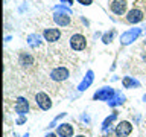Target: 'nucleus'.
<instances>
[{"label": "nucleus", "mask_w": 146, "mask_h": 137, "mask_svg": "<svg viewBox=\"0 0 146 137\" xmlns=\"http://www.w3.org/2000/svg\"><path fill=\"white\" fill-rule=\"evenodd\" d=\"M116 91L117 90H114L111 88V87H102V88H99L96 93L93 94V99L94 100H111L114 96H116Z\"/></svg>", "instance_id": "nucleus-1"}, {"label": "nucleus", "mask_w": 146, "mask_h": 137, "mask_svg": "<svg viewBox=\"0 0 146 137\" xmlns=\"http://www.w3.org/2000/svg\"><path fill=\"white\" fill-rule=\"evenodd\" d=\"M140 34H141V29H140V27H132V29H129V31H126V32H123V34H122L120 43H122L123 46L131 44L132 41H135L137 38H139Z\"/></svg>", "instance_id": "nucleus-2"}, {"label": "nucleus", "mask_w": 146, "mask_h": 137, "mask_svg": "<svg viewBox=\"0 0 146 137\" xmlns=\"http://www.w3.org/2000/svg\"><path fill=\"white\" fill-rule=\"evenodd\" d=\"M68 76H70V72H68L67 67H55L52 72H50V79L55 82H62L67 81Z\"/></svg>", "instance_id": "nucleus-3"}, {"label": "nucleus", "mask_w": 146, "mask_h": 137, "mask_svg": "<svg viewBox=\"0 0 146 137\" xmlns=\"http://www.w3.org/2000/svg\"><path fill=\"white\" fill-rule=\"evenodd\" d=\"M35 102L43 111H47V110L52 108V99H50L49 94H46L44 91H38V93L35 94Z\"/></svg>", "instance_id": "nucleus-4"}, {"label": "nucleus", "mask_w": 146, "mask_h": 137, "mask_svg": "<svg viewBox=\"0 0 146 137\" xmlns=\"http://www.w3.org/2000/svg\"><path fill=\"white\" fill-rule=\"evenodd\" d=\"M70 46L73 50H76V52H79V50H84L87 47V40L84 35L81 34H75L70 37Z\"/></svg>", "instance_id": "nucleus-5"}, {"label": "nucleus", "mask_w": 146, "mask_h": 137, "mask_svg": "<svg viewBox=\"0 0 146 137\" xmlns=\"http://www.w3.org/2000/svg\"><path fill=\"white\" fill-rule=\"evenodd\" d=\"M114 132H116V137H128L132 132L131 122H128V120L119 122L117 126H116V130H114Z\"/></svg>", "instance_id": "nucleus-6"}, {"label": "nucleus", "mask_w": 146, "mask_h": 137, "mask_svg": "<svg viewBox=\"0 0 146 137\" xmlns=\"http://www.w3.org/2000/svg\"><path fill=\"white\" fill-rule=\"evenodd\" d=\"M14 111H15L18 116H26V113H29V102H27L26 98H17V102L14 105Z\"/></svg>", "instance_id": "nucleus-7"}, {"label": "nucleus", "mask_w": 146, "mask_h": 137, "mask_svg": "<svg viewBox=\"0 0 146 137\" xmlns=\"http://www.w3.org/2000/svg\"><path fill=\"white\" fill-rule=\"evenodd\" d=\"M53 20L58 26L61 27H66L72 23V18H70V14L66 12V11H61V12H55L53 14Z\"/></svg>", "instance_id": "nucleus-8"}, {"label": "nucleus", "mask_w": 146, "mask_h": 137, "mask_svg": "<svg viewBox=\"0 0 146 137\" xmlns=\"http://www.w3.org/2000/svg\"><path fill=\"white\" fill-rule=\"evenodd\" d=\"M43 37L47 43H55L61 38V31L58 27H49V29H44L43 31Z\"/></svg>", "instance_id": "nucleus-9"}, {"label": "nucleus", "mask_w": 146, "mask_h": 137, "mask_svg": "<svg viewBox=\"0 0 146 137\" xmlns=\"http://www.w3.org/2000/svg\"><path fill=\"white\" fill-rule=\"evenodd\" d=\"M126 0H113L111 3V11L116 14V15H123L126 11Z\"/></svg>", "instance_id": "nucleus-10"}, {"label": "nucleus", "mask_w": 146, "mask_h": 137, "mask_svg": "<svg viewBox=\"0 0 146 137\" xmlns=\"http://www.w3.org/2000/svg\"><path fill=\"white\" fill-rule=\"evenodd\" d=\"M73 125L70 123H61V125L56 126V134L59 137H72L73 136Z\"/></svg>", "instance_id": "nucleus-11"}, {"label": "nucleus", "mask_w": 146, "mask_h": 137, "mask_svg": "<svg viewBox=\"0 0 146 137\" xmlns=\"http://www.w3.org/2000/svg\"><path fill=\"white\" fill-rule=\"evenodd\" d=\"M143 20V12L140 9H131L126 15V21L131 23V25H135V23H140Z\"/></svg>", "instance_id": "nucleus-12"}, {"label": "nucleus", "mask_w": 146, "mask_h": 137, "mask_svg": "<svg viewBox=\"0 0 146 137\" xmlns=\"http://www.w3.org/2000/svg\"><path fill=\"white\" fill-rule=\"evenodd\" d=\"M93 81H94V73H93V70H88L85 73V78L81 81V84L78 85V90H79V91L87 90L91 84H93Z\"/></svg>", "instance_id": "nucleus-13"}, {"label": "nucleus", "mask_w": 146, "mask_h": 137, "mask_svg": "<svg viewBox=\"0 0 146 137\" xmlns=\"http://www.w3.org/2000/svg\"><path fill=\"white\" fill-rule=\"evenodd\" d=\"M122 85L123 88H134V87H140V82L131 76H125L122 79Z\"/></svg>", "instance_id": "nucleus-14"}, {"label": "nucleus", "mask_w": 146, "mask_h": 137, "mask_svg": "<svg viewBox=\"0 0 146 137\" xmlns=\"http://www.w3.org/2000/svg\"><path fill=\"white\" fill-rule=\"evenodd\" d=\"M123 102H125V96L122 94V91H116V96L108 100V105L110 107H119V105H122Z\"/></svg>", "instance_id": "nucleus-15"}, {"label": "nucleus", "mask_w": 146, "mask_h": 137, "mask_svg": "<svg viewBox=\"0 0 146 137\" xmlns=\"http://www.w3.org/2000/svg\"><path fill=\"white\" fill-rule=\"evenodd\" d=\"M27 44H29L32 49H36V47H40V44H41L40 35H38V34H31L29 37H27Z\"/></svg>", "instance_id": "nucleus-16"}, {"label": "nucleus", "mask_w": 146, "mask_h": 137, "mask_svg": "<svg viewBox=\"0 0 146 137\" xmlns=\"http://www.w3.org/2000/svg\"><path fill=\"white\" fill-rule=\"evenodd\" d=\"M20 64H21L23 67L32 66V64H34V57L29 55V53H21L20 55Z\"/></svg>", "instance_id": "nucleus-17"}, {"label": "nucleus", "mask_w": 146, "mask_h": 137, "mask_svg": "<svg viewBox=\"0 0 146 137\" xmlns=\"http://www.w3.org/2000/svg\"><path fill=\"white\" fill-rule=\"evenodd\" d=\"M116 119H117V111H114V113H111V116H108V117L102 122V130H104V131H105V130H108L110 125H111V123L116 120Z\"/></svg>", "instance_id": "nucleus-18"}, {"label": "nucleus", "mask_w": 146, "mask_h": 137, "mask_svg": "<svg viewBox=\"0 0 146 137\" xmlns=\"http://www.w3.org/2000/svg\"><path fill=\"white\" fill-rule=\"evenodd\" d=\"M113 37H114V31H111V32H107L104 37H102V41L105 44H108V43H111V40H113Z\"/></svg>", "instance_id": "nucleus-19"}, {"label": "nucleus", "mask_w": 146, "mask_h": 137, "mask_svg": "<svg viewBox=\"0 0 146 137\" xmlns=\"http://www.w3.org/2000/svg\"><path fill=\"white\" fill-rule=\"evenodd\" d=\"M64 116H66V113H61V114H59V116H56V117H55V119H53L52 122H50V125H49V128H53V126H56V123H58V120H61V119H62Z\"/></svg>", "instance_id": "nucleus-20"}, {"label": "nucleus", "mask_w": 146, "mask_h": 137, "mask_svg": "<svg viewBox=\"0 0 146 137\" xmlns=\"http://www.w3.org/2000/svg\"><path fill=\"white\" fill-rule=\"evenodd\" d=\"M25 122H26V116H20L17 119V125H23Z\"/></svg>", "instance_id": "nucleus-21"}, {"label": "nucleus", "mask_w": 146, "mask_h": 137, "mask_svg": "<svg viewBox=\"0 0 146 137\" xmlns=\"http://www.w3.org/2000/svg\"><path fill=\"white\" fill-rule=\"evenodd\" d=\"M81 5H85V6H88V5H91L93 3V0H78Z\"/></svg>", "instance_id": "nucleus-22"}, {"label": "nucleus", "mask_w": 146, "mask_h": 137, "mask_svg": "<svg viewBox=\"0 0 146 137\" xmlns=\"http://www.w3.org/2000/svg\"><path fill=\"white\" fill-rule=\"evenodd\" d=\"M44 137H58V134H53V132H49V134H46Z\"/></svg>", "instance_id": "nucleus-23"}, {"label": "nucleus", "mask_w": 146, "mask_h": 137, "mask_svg": "<svg viewBox=\"0 0 146 137\" xmlns=\"http://www.w3.org/2000/svg\"><path fill=\"white\" fill-rule=\"evenodd\" d=\"M61 2L67 3V5H73V0H61Z\"/></svg>", "instance_id": "nucleus-24"}, {"label": "nucleus", "mask_w": 146, "mask_h": 137, "mask_svg": "<svg viewBox=\"0 0 146 137\" xmlns=\"http://www.w3.org/2000/svg\"><path fill=\"white\" fill-rule=\"evenodd\" d=\"M143 102H146V94L143 96Z\"/></svg>", "instance_id": "nucleus-25"}, {"label": "nucleus", "mask_w": 146, "mask_h": 137, "mask_svg": "<svg viewBox=\"0 0 146 137\" xmlns=\"http://www.w3.org/2000/svg\"><path fill=\"white\" fill-rule=\"evenodd\" d=\"M23 137H29V134H27V132H26V134H25V136H23Z\"/></svg>", "instance_id": "nucleus-26"}, {"label": "nucleus", "mask_w": 146, "mask_h": 137, "mask_svg": "<svg viewBox=\"0 0 146 137\" xmlns=\"http://www.w3.org/2000/svg\"><path fill=\"white\" fill-rule=\"evenodd\" d=\"M76 137H85V136H82V134H81V136H76Z\"/></svg>", "instance_id": "nucleus-27"}]
</instances>
